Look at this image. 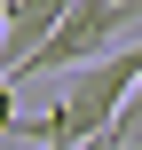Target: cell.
Here are the masks:
<instances>
[{"instance_id":"6da1fadb","label":"cell","mask_w":142,"mask_h":150,"mask_svg":"<svg viewBox=\"0 0 142 150\" xmlns=\"http://www.w3.org/2000/svg\"><path fill=\"white\" fill-rule=\"evenodd\" d=\"M142 79V47H103V55H87V63H71V79H63V95H55V111H40V119H16V142H79V134H103L111 119H119V103H126V87Z\"/></svg>"},{"instance_id":"3957f363","label":"cell","mask_w":142,"mask_h":150,"mask_svg":"<svg viewBox=\"0 0 142 150\" xmlns=\"http://www.w3.org/2000/svg\"><path fill=\"white\" fill-rule=\"evenodd\" d=\"M111 134L126 142V134H142V79L126 87V103H119V119H111Z\"/></svg>"},{"instance_id":"5b68a950","label":"cell","mask_w":142,"mask_h":150,"mask_svg":"<svg viewBox=\"0 0 142 150\" xmlns=\"http://www.w3.org/2000/svg\"><path fill=\"white\" fill-rule=\"evenodd\" d=\"M0 16H8V0H0Z\"/></svg>"},{"instance_id":"277c9868","label":"cell","mask_w":142,"mask_h":150,"mask_svg":"<svg viewBox=\"0 0 142 150\" xmlns=\"http://www.w3.org/2000/svg\"><path fill=\"white\" fill-rule=\"evenodd\" d=\"M16 119H24L16 111V79H0V134H16Z\"/></svg>"},{"instance_id":"7a4b0ae2","label":"cell","mask_w":142,"mask_h":150,"mask_svg":"<svg viewBox=\"0 0 142 150\" xmlns=\"http://www.w3.org/2000/svg\"><path fill=\"white\" fill-rule=\"evenodd\" d=\"M126 24H142V0H63V16H55V32L32 47V63H24V79L32 71H71V63H87V55H103Z\"/></svg>"}]
</instances>
